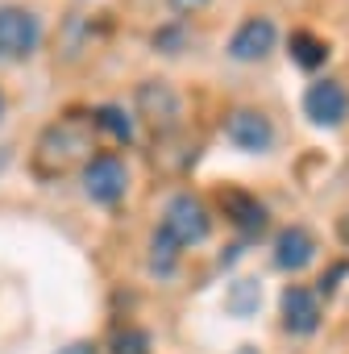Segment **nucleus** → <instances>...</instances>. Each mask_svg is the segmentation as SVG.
<instances>
[{"label": "nucleus", "mask_w": 349, "mask_h": 354, "mask_svg": "<svg viewBox=\"0 0 349 354\" xmlns=\"http://www.w3.org/2000/svg\"><path fill=\"white\" fill-rule=\"evenodd\" d=\"M237 354H258V350H254V346H241V350H237Z\"/></svg>", "instance_id": "obj_21"}, {"label": "nucleus", "mask_w": 349, "mask_h": 354, "mask_svg": "<svg viewBox=\"0 0 349 354\" xmlns=\"http://www.w3.org/2000/svg\"><path fill=\"white\" fill-rule=\"evenodd\" d=\"M345 275H349V263H332V267L324 271V279H320V292H332Z\"/></svg>", "instance_id": "obj_18"}, {"label": "nucleus", "mask_w": 349, "mask_h": 354, "mask_svg": "<svg viewBox=\"0 0 349 354\" xmlns=\"http://www.w3.org/2000/svg\"><path fill=\"white\" fill-rule=\"evenodd\" d=\"M59 354H96V346H92V342H71V346H63Z\"/></svg>", "instance_id": "obj_19"}, {"label": "nucleus", "mask_w": 349, "mask_h": 354, "mask_svg": "<svg viewBox=\"0 0 349 354\" xmlns=\"http://www.w3.org/2000/svg\"><path fill=\"white\" fill-rule=\"evenodd\" d=\"M0 117H5V92H0Z\"/></svg>", "instance_id": "obj_22"}, {"label": "nucleus", "mask_w": 349, "mask_h": 354, "mask_svg": "<svg viewBox=\"0 0 349 354\" xmlns=\"http://www.w3.org/2000/svg\"><path fill=\"white\" fill-rule=\"evenodd\" d=\"M46 30L34 9L21 5H0V59H30L42 46Z\"/></svg>", "instance_id": "obj_2"}, {"label": "nucleus", "mask_w": 349, "mask_h": 354, "mask_svg": "<svg viewBox=\"0 0 349 354\" xmlns=\"http://www.w3.org/2000/svg\"><path fill=\"white\" fill-rule=\"evenodd\" d=\"M9 158H13V150H5V146H0V171L9 167Z\"/></svg>", "instance_id": "obj_20"}, {"label": "nucleus", "mask_w": 349, "mask_h": 354, "mask_svg": "<svg viewBox=\"0 0 349 354\" xmlns=\"http://www.w3.org/2000/svg\"><path fill=\"white\" fill-rule=\"evenodd\" d=\"M179 259H183V242L166 225H158L154 238H150V271H154V279H170L179 271Z\"/></svg>", "instance_id": "obj_12"}, {"label": "nucleus", "mask_w": 349, "mask_h": 354, "mask_svg": "<svg viewBox=\"0 0 349 354\" xmlns=\"http://www.w3.org/2000/svg\"><path fill=\"white\" fill-rule=\"evenodd\" d=\"M188 5H200V0H188Z\"/></svg>", "instance_id": "obj_23"}, {"label": "nucleus", "mask_w": 349, "mask_h": 354, "mask_svg": "<svg viewBox=\"0 0 349 354\" xmlns=\"http://www.w3.org/2000/svg\"><path fill=\"white\" fill-rule=\"evenodd\" d=\"M92 117H96V125H100L108 138H117L121 146H129V142H133V121H129V113H125L121 104H100Z\"/></svg>", "instance_id": "obj_14"}, {"label": "nucleus", "mask_w": 349, "mask_h": 354, "mask_svg": "<svg viewBox=\"0 0 349 354\" xmlns=\"http://www.w3.org/2000/svg\"><path fill=\"white\" fill-rule=\"evenodd\" d=\"M225 138H229L237 150H246V154H266V150L275 146V125H270V117L258 113V109H233V113L225 117Z\"/></svg>", "instance_id": "obj_7"}, {"label": "nucleus", "mask_w": 349, "mask_h": 354, "mask_svg": "<svg viewBox=\"0 0 349 354\" xmlns=\"http://www.w3.org/2000/svg\"><path fill=\"white\" fill-rule=\"evenodd\" d=\"M279 313H283V329H287L291 337H312V333L320 329V300H316V292L303 288V283L283 288Z\"/></svg>", "instance_id": "obj_8"}, {"label": "nucleus", "mask_w": 349, "mask_h": 354, "mask_svg": "<svg viewBox=\"0 0 349 354\" xmlns=\"http://www.w3.org/2000/svg\"><path fill=\"white\" fill-rule=\"evenodd\" d=\"M108 354H150V333L146 329H121V333H112Z\"/></svg>", "instance_id": "obj_15"}, {"label": "nucleus", "mask_w": 349, "mask_h": 354, "mask_svg": "<svg viewBox=\"0 0 349 354\" xmlns=\"http://www.w3.org/2000/svg\"><path fill=\"white\" fill-rule=\"evenodd\" d=\"M229 308H233V313H241V317H250V313L258 308V283H254V279L237 283V288L229 292Z\"/></svg>", "instance_id": "obj_16"}, {"label": "nucleus", "mask_w": 349, "mask_h": 354, "mask_svg": "<svg viewBox=\"0 0 349 354\" xmlns=\"http://www.w3.org/2000/svg\"><path fill=\"white\" fill-rule=\"evenodd\" d=\"M83 192L96 201V205H117L129 188V167L117 150H96L88 162H83Z\"/></svg>", "instance_id": "obj_3"}, {"label": "nucleus", "mask_w": 349, "mask_h": 354, "mask_svg": "<svg viewBox=\"0 0 349 354\" xmlns=\"http://www.w3.org/2000/svg\"><path fill=\"white\" fill-rule=\"evenodd\" d=\"M303 117L320 129H332L349 117V88L337 84V80H316L308 92H303Z\"/></svg>", "instance_id": "obj_6"}, {"label": "nucleus", "mask_w": 349, "mask_h": 354, "mask_svg": "<svg viewBox=\"0 0 349 354\" xmlns=\"http://www.w3.org/2000/svg\"><path fill=\"white\" fill-rule=\"evenodd\" d=\"M287 55H291L295 67L320 71V67L328 63V42H324L320 34H312V30H295V34L287 38Z\"/></svg>", "instance_id": "obj_13"}, {"label": "nucleus", "mask_w": 349, "mask_h": 354, "mask_svg": "<svg viewBox=\"0 0 349 354\" xmlns=\"http://www.w3.org/2000/svg\"><path fill=\"white\" fill-rule=\"evenodd\" d=\"M92 129H96V117L92 113H67L59 121H50L38 138V150H34V171L54 180V175L71 171L79 158L88 162L96 150H92Z\"/></svg>", "instance_id": "obj_1"}, {"label": "nucleus", "mask_w": 349, "mask_h": 354, "mask_svg": "<svg viewBox=\"0 0 349 354\" xmlns=\"http://www.w3.org/2000/svg\"><path fill=\"white\" fill-rule=\"evenodd\" d=\"M162 225L179 238L183 246H200V242L212 238V213H208V205H204L200 196H192V192H179V196L166 201Z\"/></svg>", "instance_id": "obj_4"}, {"label": "nucleus", "mask_w": 349, "mask_h": 354, "mask_svg": "<svg viewBox=\"0 0 349 354\" xmlns=\"http://www.w3.org/2000/svg\"><path fill=\"white\" fill-rule=\"evenodd\" d=\"M312 254H316L312 230H303V225H287V230L275 234V267H279V271H299V267L312 263Z\"/></svg>", "instance_id": "obj_11"}, {"label": "nucleus", "mask_w": 349, "mask_h": 354, "mask_svg": "<svg viewBox=\"0 0 349 354\" xmlns=\"http://www.w3.org/2000/svg\"><path fill=\"white\" fill-rule=\"evenodd\" d=\"M137 113H141L146 129L162 138L174 121H179V92L170 84H162V80H146V84H137Z\"/></svg>", "instance_id": "obj_5"}, {"label": "nucleus", "mask_w": 349, "mask_h": 354, "mask_svg": "<svg viewBox=\"0 0 349 354\" xmlns=\"http://www.w3.org/2000/svg\"><path fill=\"white\" fill-rule=\"evenodd\" d=\"M183 38H188V30L174 21V26H162L158 34H154V50H162V55H174V50H183Z\"/></svg>", "instance_id": "obj_17"}, {"label": "nucleus", "mask_w": 349, "mask_h": 354, "mask_svg": "<svg viewBox=\"0 0 349 354\" xmlns=\"http://www.w3.org/2000/svg\"><path fill=\"white\" fill-rule=\"evenodd\" d=\"M275 38H279V30H275L270 17H250V21H241V26L233 30L229 55H233L237 63H258V59H266V55L275 50Z\"/></svg>", "instance_id": "obj_9"}, {"label": "nucleus", "mask_w": 349, "mask_h": 354, "mask_svg": "<svg viewBox=\"0 0 349 354\" xmlns=\"http://www.w3.org/2000/svg\"><path fill=\"white\" fill-rule=\"evenodd\" d=\"M217 205L225 209V217L241 230V238H250V234H262L266 230V209H262V201L254 196V192H246V188H217Z\"/></svg>", "instance_id": "obj_10"}]
</instances>
